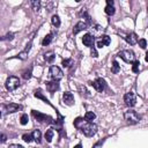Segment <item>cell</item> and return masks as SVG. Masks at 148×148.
I'll return each mask as SVG.
<instances>
[{
    "label": "cell",
    "instance_id": "6da1fadb",
    "mask_svg": "<svg viewBox=\"0 0 148 148\" xmlns=\"http://www.w3.org/2000/svg\"><path fill=\"white\" fill-rule=\"evenodd\" d=\"M74 126L79 130L82 131V133L86 135V136H92L96 134L97 132V125L92 124V123H89L87 121L86 119L83 120V118H76L74 120Z\"/></svg>",
    "mask_w": 148,
    "mask_h": 148
},
{
    "label": "cell",
    "instance_id": "7a4b0ae2",
    "mask_svg": "<svg viewBox=\"0 0 148 148\" xmlns=\"http://www.w3.org/2000/svg\"><path fill=\"white\" fill-rule=\"evenodd\" d=\"M124 118H125L126 123L130 124V125H134V124H138L140 121V117H139V114L134 110H127V111H125Z\"/></svg>",
    "mask_w": 148,
    "mask_h": 148
},
{
    "label": "cell",
    "instance_id": "3957f363",
    "mask_svg": "<svg viewBox=\"0 0 148 148\" xmlns=\"http://www.w3.org/2000/svg\"><path fill=\"white\" fill-rule=\"evenodd\" d=\"M5 86H6V89H7V90L14 91L15 89H17V88L20 87V80H18V77L12 75V76H9V77L6 80Z\"/></svg>",
    "mask_w": 148,
    "mask_h": 148
},
{
    "label": "cell",
    "instance_id": "277c9868",
    "mask_svg": "<svg viewBox=\"0 0 148 148\" xmlns=\"http://www.w3.org/2000/svg\"><path fill=\"white\" fill-rule=\"evenodd\" d=\"M125 62H134V52L131 50H123L118 54Z\"/></svg>",
    "mask_w": 148,
    "mask_h": 148
},
{
    "label": "cell",
    "instance_id": "5b68a950",
    "mask_svg": "<svg viewBox=\"0 0 148 148\" xmlns=\"http://www.w3.org/2000/svg\"><path fill=\"white\" fill-rule=\"evenodd\" d=\"M50 75H51V77H52L54 81H58V80L62 79L64 73H62V71H61L58 66H51V67H50Z\"/></svg>",
    "mask_w": 148,
    "mask_h": 148
},
{
    "label": "cell",
    "instance_id": "8992f818",
    "mask_svg": "<svg viewBox=\"0 0 148 148\" xmlns=\"http://www.w3.org/2000/svg\"><path fill=\"white\" fill-rule=\"evenodd\" d=\"M22 106L18 105V104H15V103H9L7 105H2V113H13V112H16L18 110H21Z\"/></svg>",
    "mask_w": 148,
    "mask_h": 148
},
{
    "label": "cell",
    "instance_id": "52a82bcc",
    "mask_svg": "<svg viewBox=\"0 0 148 148\" xmlns=\"http://www.w3.org/2000/svg\"><path fill=\"white\" fill-rule=\"evenodd\" d=\"M124 102L130 108L134 106L135 103H136V96H135V94L134 92H126L125 96H124Z\"/></svg>",
    "mask_w": 148,
    "mask_h": 148
},
{
    "label": "cell",
    "instance_id": "ba28073f",
    "mask_svg": "<svg viewBox=\"0 0 148 148\" xmlns=\"http://www.w3.org/2000/svg\"><path fill=\"white\" fill-rule=\"evenodd\" d=\"M89 83H90V86H92L98 92H102V91L105 89V81H104L103 79H101V77L96 79L95 81H90Z\"/></svg>",
    "mask_w": 148,
    "mask_h": 148
},
{
    "label": "cell",
    "instance_id": "9c48e42d",
    "mask_svg": "<svg viewBox=\"0 0 148 148\" xmlns=\"http://www.w3.org/2000/svg\"><path fill=\"white\" fill-rule=\"evenodd\" d=\"M32 116L39 121V123H50L51 120H52V118L50 117V116H46V114H43V113H40V112H38V111H32Z\"/></svg>",
    "mask_w": 148,
    "mask_h": 148
},
{
    "label": "cell",
    "instance_id": "30bf717a",
    "mask_svg": "<svg viewBox=\"0 0 148 148\" xmlns=\"http://www.w3.org/2000/svg\"><path fill=\"white\" fill-rule=\"evenodd\" d=\"M82 43L88 47H92L94 46V36H91L90 34H86L82 37Z\"/></svg>",
    "mask_w": 148,
    "mask_h": 148
},
{
    "label": "cell",
    "instance_id": "8fae6325",
    "mask_svg": "<svg viewBox=\"0 0 148 148\" xmlns=\"http://www.w3.org/2000/svg\"><path fill=\"white\" fill-rule=\"evenodd\" d=\"M110 43H111L110 37H109L108 35H103L102 38H101L99 40H97V47L102 49V47H104V46H108Z\"/></svg>",
    "mask_w": 148,
    "mask_h": 148
},
{
    "label": "cell",
    "instance_id": "7c38bea8",
    "mask_svg": "<svg viewBox=\"0 0 148 148\" xmlns=\"http://www.w3.org/2000/svg\"><path fill=\"white\" fill-rule=\"evenodd\" d=\"M62 101L67 105H73L74 104V96H73V94L72 92H68V91L64 92L62 94Z\"/></svg>",
    "mask_w": 148,
    "mask_h": 148
},
{
    "label": "cell",
    "instance_id": "4fadbf2b",
    "mask_svg": "<svg viewBox=\"0 0 148 148\" xmlns=\"http://www.w3.org/2000/svg\"><path fill=\"white\" fill-rule=\"evenodd\" d=\"M87 27H88V24H87L86 22L80 21V22H77V23L74 25V28H73V34H74V35H76V34H79L80 31H82V30L87 29Z\"/></svg>",
    "mask_w": 148,
    "mask_h": 148
},
{
    "label": "cell",
    "instance_id": "5bb4252c",
    "mask_svg": "<svg viewBox=\"0 0 148 148\" xmlns=\"http://www.w3.org/2000/svg\"><path fill=\"white\" fill-rule=\"evenodd\" d=\"M125 40H126L128 44H131V45H134V44H136V43L139 42L138 36H136V34H134V32L128 34V35L125 37Z\"/></svg>",
    "mask_w": 148,
    "mask_h": 148
},
{
    "label": "cell",
    "instance_id": "9a60e30c",
    "mask_svg": "<svg viewBox=\"0 0 148 148\" xmlns=\"http://www.w3.org/2000/svg\"><path fill=\"white\" fill-rule=\"evenodd\" d=\"M46 89L50 91V92H53L56 90L59 89V84L57 81H47L46 82Z\"/></svg>",
    "mask_w": 148,
    "mask_h": 148
},
{
    "label": "cell",
    "instance_id": "2e32d148",
    "mask_svg": "<svg viewBox=\"0 0 148 148\" xmlns=\"http://www.w3.org/2000/svg\"><path fill=\"white\" fill-rule=\"evenodd\" d=\"M52 40H53V34H49L47 36L44 37V39L42 40V44H43L44 46H46V45H49Z\"/></svg>",
    "mask_w": 148,
    "mask_h": 148
},
{
    "label": "cell",
    "instance_id": "e0dca14e",
    "mask_svg": "<svg viewBox=\"0 0 148 148\" xmlns=\"http://www.w3.org/2000/svg\"><path fill=\"white\" fill-rule=\"evenodd\" d=\"M32 136H34V140L37 142V143H40V138H42V133L39 130H35L32 132Z\"/></svg>",
    "mask_w": 148,
    "mask_h": 148
},
{
    "label": "cell",
    "instance_id": "ac0fdd59",
    "mask_svg": "<svg viewBox=\"0 0 148 148\" xmlns=\"http://www.w3.org/2000/svg\"><path fill=\"white\" fill-rule=\"evenodd\" d=\"M96 118V114L94 113V112H91V111H89V112H87L86 114H84V119L87 120V121H89V123H91V120H94Z\"/></svg>",
    "mask_w": 148,
    "mask_h": 148
},
{
    "label": "cell",
    "instance_id": "d6986e66",
    "mask_svg": "<svg viewBox=\"0 0 148 148\" xmlns=\"http://www.w3.org/2000/svg\"><path fill=\"white\" fill-rule=\"evenodd\" d=\"M53 59H54V53H53V51H49V52L45 53V60H46L47 62H52Z\"/></svg>",
    "mask_w": 148,
    "mask_h": 148
},
{
    "label": "cell",
    "instance_id": "ffe728a7",
    "mask_svg": "<svg viewBox=\"0 0 148 148\" xmlns=\"http://www.w3.org/2000/svg\"><path fill=\"white\" fill-rule=\"evenodd\" d=\"M120 71V65L116 61V60H113V62H112V68H111V72L112 73H114V74H117L118 72Z\"/></svg>",
    "mask_w": 148,
    "mask_h": 148
},
{
    "label": "cell",
    "instance_id": "44dd1931",
    "mask_svg": "<svg viewBox=\"0 0 148 148\" xmlns=\"http://www.w3.org/2000/svg\"><path fill=\"white\" fill-rule=\"evenodd\" d=\"M52 138H53V130L50 128V130H47L46 133H45V139H46L47 142H51V141H52Z\"/></svg>",
    "mask_w": 148,
    "mask_h": 148
},
{
    "label": "cell",
    "instance_id": "7402d4cb",
    "mask_svg": "<svg viewBox=\"0 0 148 148\" xmlns=\"http://www.w3.org/2000/svg\"><path fill=\"white\" fill-rule=\"evenodd\" d=\"M51 22H52V24L54 27H59L60 25V18H59V16L58 15H53L52 18H51Z\"/></svg>",
    "mask_w": 148,
    "mask_h": 148
},
{
    "label": "cell",
    "instance_id": "603a6c76",
    "mask_svg": "<svg viewBox=\"0 0 148 148\" xmlns=\"http://www.w3.org/2000/svg\"><path fill=\"white\" fill-rule=\"evenodd\" d=\"M114 7L113 6H109V5H106V7H105V13L108 14V15H113L114 14Z\"/></svg>",
    "mask_w": 148,
    "mask_h": 148
},
{
    "label": "cell",
    "instance_id": "cb8c5ba5",
    "mask_svg": "<svg viewBox=\"0 0 148 148\" xmlns=\"http://www.w3.org/2000/svg\"><path fill=\"white\" fill-rule=\"evenodd\" d=\"M28 120H29L28 114H22L21 118H20V123H21V125H27V124H28Z\"/></svg>",
    "mask_w": 148,
    "mask_h": 148
},
{
    "label": "cell",
    "instance_id": "d4e9b609",
    "mask_svg": "<svg viewBox=\"0 0 148 148\" xmlns=\"http://www.w3.org/2000/svg\"><path fill=\"white\" fill-rule=\"evenodd\" d=\"M29 49H30V45H29V47L25 50V51H23V52H21V53H18L17 54V57L20 58V59H22V60H24L25 58H27V54H28V51H29Z\"/></svg>",
    "mask_w": 148,
    "mask_h": 148
},
{
    "label": "cell",
    "instance_id": "484cf974",
    "mask_svg": "<svg viewBox=\"0 0 148 148\" xmlns=\"http://www.w3.org/2000/svg\"><path fill=\"white\" fill-rule=\"evenodd\" d=\"M30 5L32 6V9H35V10H38L39 7H40V2L39 1H31Z\"/></svg>",
    "mask_w": 148,
    "mask_h": 148
},
{
    "label": "cell",
    "instance_id": "4316f807",
    "mask_svg": "<svg viewBox=\"0 0 148 148\" xmlns=\"http://www.w3.org/2000/svg\"><path fill=\"white\" fill-rule=\"evenodd\" d=\"M139 66H140V62L136 60V61H134L133 62V66H132V71L134 72V73H138L139 72Z\"/></svg>",
    "mask_w": 148,
    "mask_h": 148
},
{
    "label": "cell",
    "instance_id": "83f0119b",
    "mask_svg": "<svg viewBox=\"0 0 148 148\" xmlns=\"http://www.w3.org/2000/svg\"><path fill=\"white\" fill-rule=\"evenodd\" d=\"M22 139H23L25 142H30V141L34 139V136H32V134H23V135H22Z\"/></svg>",
    "mask_w": 148,
    "mask_h": 148
},
{
    "label": "cell",
    "instance_id": "f1b7e54d",
    "mask_svg": "<svg viewBox=\"0 0 148 148\" xmlns=\"http://www.w3.org/2000/svg\"><path fill=\"white\" fill-rule=\"evenodd\" d=\"M139 46L141 47V49H145L146 46H147V40L145 39V38H141V39H139Z\"/></svg>",
    "mask_w": 148,
    "mask_h": 148
},
{
    "label": "cell",
    "instance_id": "f546056e",
    "mask_svg": "<svg viewBox=\"0 0 148 148\" xmlns=\"http://www.w3.org/2000/svg\"><path fill=\"white\" fill-rule=\"evenodd\" d=\"M71 64H72V59H65V60H62V66L64 67H68Z\"/></svg>",
    "mask_w": 148,
    "mask_h": 148
},
{
    "label": "cell",
    "instance_id": "4dcf8cb0",
    "mask_svg": "<svg viewBox=\"0 0 148 148\" xmlns=\"http://www.w3.org/2000/svg\"><path fill=\"white\" fill-rule=\"evenodd\" d=\"M13 37H14V34H12V32H10V34H7V35L3 37V39H9V40H12V39H13Z\"/></svg>",
    "mask_w": 148,
    "mask_h": 148
},
{
    "label": "cell",
    "instance_id": "1f68e13d",
    "mask_svg": "<svg viewBox=\"0 0 148 148\" xmlns=\"http://www.w3.org/2000/svg\"><path fill=\"white\" fill-rule=\"evenodd\" d=\"M31 76V71H28V72H25L24 74H23V77L24 79H29Z\"/></svg>",
    "mask_w": 148,
    "mask_h": 148
},
{
    "label": "cell",
    "instance_id": "d6a6232c",
    "mask_svg": "<svg viewBox=\"0 0 148 148\" xmlns=\"http://www.w3.org/2000/svg\"><path fill=\"white\" fill-rule=\"evenodd\" d=\"M91 56H92V57H95V58L98 56V54H97V52H96V50L94 49V46L91 47Z\"/></svg>",
    "mask_w": 148,
    "mask_h": 148
},
{
    "label": "cell",
    "instance_id": "836d02e7",
    "mask_svg": "<svg viewBox=\"0 0 148 148\" xmlns=\"http://www.w3.org/2000/svg\"><path fill=\"white\" fill-rule=\"evenodd\" d=\"M9 148H23V146H21V145H15V143H13V145H10V146H9Z\"/></svg>",
    "mask_w": 148,
    "mask_h": 148
},
{
    "label": "cell",
    "instance_id": "e575fe53",
    "mask_svg": "<svg viewBox=\"0 0 148 148\" xmlns=\"http://www.w3.org/2000/svg\"><path fill=\"white\" fill-rule=\"evenodd\" d=\"M106 5H109V6H113V1H112V0H108V1H106Z\"/></svg>",
    "mask_w": 148,
    "mask_h": 148
},
{
    "label": "cell",
    "instance_id": "d590c367",
    "mask_svg": "<svg viewBox=\"0 0 148 148\" xmlns=\"http://www.w3.org/2000/svg\"><path fill=\"white\" fill-rule=\"evenodd\" d=\"M5 141H6V135L2 134V135H1V142H5Z\"/></svg>",
    "mask_w": 148,
    "mask_h": 148
},
{
    "label": "cell",
    "instance_id": "8d00e7d4",
    "mask_svg": "<svg viewBox=\"0 0 148 148\" xmlns=\"http://www.w3.org/2000/svg\"><path fill=\"white\" fill-rule=\"evenodd\" d=\"M145 60H146V61H147V62H148V52H147V53H146V57H145Z\"/></svg>",
    "mask_w": 148,
    "mask_h": 148
},
{
    "label": "cell",
    "instance_id": "74e56055",
    "mask_svg": "<svg viewBox=\"0 0 148 148\" xmlns=\"http://www.w3.org/2000/svg\"><path fill=\"white\" fill-rule=\"evenodd\" d=\"M74 148H82V146H81V145H80V143H79V145H76V146H75V147H74Z\"/></svg>",
    "mask_w": 148,
    "mask_h": 148
},
{
    "label": "cell",
    "instance_id": "f35d334b",
    "mask_svg": "<svg viewBox=\"0 0 148 148\" xmlns=\"http://www.w3.org/2000/svg\"><path fill=\"white\" fill-rule=\"evenodd\" d=\"M99 145H101V142H98L97 145H95V146H94V148H98V146H99Z\"/></svg>",
    "mask_w": 148,
    "mask_h": 148
}]
</instances>
